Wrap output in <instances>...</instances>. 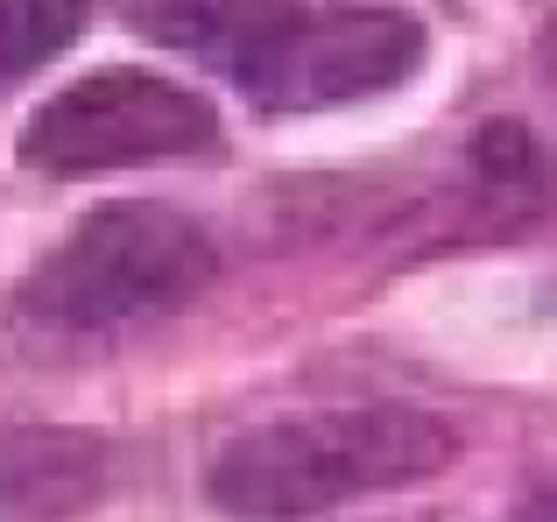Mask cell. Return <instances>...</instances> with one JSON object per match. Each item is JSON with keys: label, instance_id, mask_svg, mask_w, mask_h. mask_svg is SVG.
Returning <instances> with one entry per match:
<instances>
[{"label": "cell", "instance_id": "cell-1", "mask_svg": "<svg viewBox=\"0 0 557 522\" xmlns=\"http://www.w3.org/2000/svg\"><path fill=\"white\" fill-rule=\"evenodd\" d=\"M459 438L431 410H325V417H283V424L240 431L212 459L205 487L240 522H304L339 501L417 487L451 467Z\"/></svg>", "mask_w": 557, "mask_h": 522}, {"label": "cell", "instance_id": "cell-2", "mask_svg": "<svg viewBox=\"0 0 557 522\" xmlns=\"http://www.w3.org/2000/svg\"><path fill=\"white\" fill-rule=\"evenodd\" d=\"M219 275L205 226L170 206H99L14 289V318L36 339H121L198 303Z\"/></svg>", "mask_w": 557, "mask_h": 522}, {"label": "cell", "instance_id": "cell-3", "mask_svg": "<svg viewBox=\"0 0 557 522\" xmlns=\"http://www.w3.org/2000/svg\"><path fill=\"white\" fill-rule=\"evenodd\" d=\"M219 141H226V127L198 92L156 78V71L113 64L92 78H71L64 92H50L28 113L22 163L42 177H99V170L212 156Z\"/></svg>", "mask_w": 557, "mask_h": 522}, {"label": "cell", "instance_id": "cell-4", "mask_svg": "<svg viewBox=\"0 0 557 522\" xmlns=\"http://www.w3.org/2000/svg\"><path fill=\"white\" fill-rule=\"evenodd\" d=\"M423 64V28L403 8H332L297 14L283 42L240 78L261 113H325L395 92Z\"/></svg>", "mask_w": 557, "mask_h": 522}, {"label": "cell", "instance_id": "cell-5", "mask_svg": "<svg viewBox=\"0 0 557 522\" xmlns=\"http://www.w3.org/2000/svg\"><path fill=\"white\" fill-rule=\"evenodd\" d=\"M304 0H127V22L163 50L226 71L233 85L297 28Z\"/></svg>", "mask_w": 557, "mask_h": 522}, {"label": "cell", "instance_id": "cell-6", "mask_svg": "<svg viewBox=\"0 0 557 522\" xmlns=\"http://www.w3.org/2000/svg\"><path fill=\"white\" fill-rule=\"evenodd\" d=\"M85 28V0H0V85L64 57Z\"/></svg>", "mask_w": 557, "mask_h": 522}, {"label": "cell", "instance_id": "cell-7", "mask_svg": "<svg viewBox=\"0 0 557 522\" xmlns=\"http://www.w3.org/2000/svg\"><path fill=\"white\" fill-rule=\"evenodd\" d=\"M508 522H557V495H536V501H522Z\"/></svg>", "mask_w": 557, "mask_h": 522}, {"label": "cell", "instance_id": "cell-8", "mask_svg": "<svg viewBox=\"0 0 557 522\" xmlns=\"http://www.w3.org/2000/svg\"><path fill=\"white\" fill-rule=\"evenodd\" d=\"M544 71H550V78H557V22L544 28Z\"/></svg>", "mask_w": 557, "mask_h": 522}]
</instances>
